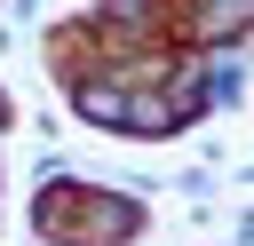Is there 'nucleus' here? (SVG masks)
I'll return each instance as SVG.
<instances>
[{
	"label": "nucleus",
	"instance_id": "1",
	"mask_svg": "<svg viewBox=\"0 0 254 246\" xmlns=\"http://www.w3.org/2000/svg\"><path fill=\"white\" fill-rule=\"evenodd\" d=\"M246 16H254V0H214V8H206V32L230 40V32H246Z\"/></svg>",
	"mask_w": 254,
	"mask_h": 246
}]
</instances>
